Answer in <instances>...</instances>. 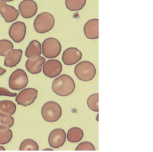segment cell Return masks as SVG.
Returning a JSON list of instances; mask_svg holds the SVG:
<instances>
[{
  "label": "cell",
  "mask_w": 153,
  "mask_h": 152,
  "mask_svg": "<svg viewBox=\"0 0 153 152\" xmlns=\"http://www.w3.org/2000/svg\"><path fill=\"white\" fill-rule=\"evenodd\" d=\"M54 22V18L51 14L48 12L41 13L36 16L34 20V29L39 33H45L53 29Z\"/></svg>",
  "instance_id": "2"
},
{
  "label": "cell",
  "mask_w": 153,
  "mask_h": 152,
  "mask_svg": "<svg viewBox=\"0 0 153 152\" xmlns=\"http://www.w3.org/2000/svg\"><path fill=\"white\" fill-rule=\"evenodd\" d=\"M17 94L15 92H10L7 89L0 87V96H8V97H15Z\"/></svg>",
  "instance_id": "27"
},
{
  "label": "cell",
  "mask_w": 153,
  "mask_h": 152,
  "mask_svg": "<svg viewBox=\"0 0 153 152\" xmlns=\"http://www.w3.org/2000/svg\"><path fill=\"white\" fill-rule=\"evenodd\" d=\"M1 1H3V2H10V1H12L13 0H0Z\"/></svg>",
  "instance_id": "30"
},
{
  "label": "cell",
  "mask_w": 153,
  "mask_h": 152,
  "mask_svg": "<svg viewBox=\"0 0 153 152\" xmlns=\"http://www.w3.org/2000/svg\"><path fill=\"white\" fill-rule=\"evenodd\" d=\"M65 131L60 128L53 129L48 135V143L51 147L58 148L62 147L66 141Z\"/></svg>",
  "instance_id": "11"
},
{
  "label": "cell",
  "mask_w": 153,
  "mask_h": 152,
  "mask_svg": "<svg viewBox=\"0 0 153 152\" xmlns=\"http://www.w3.org/2000/svg\"><path fill=\"white\" fill-rule=\"evenodd\" d=\"M38 91L33 88H28L22 89L16 95V101L19 105L27 106L32 104L36 98Z\"/></svg>",
  "instance_id": "7"
},
{
  "label": "cell",
  "mask_w": 153,
  "mask_h": 152,
  "mask_svg": "<svg viewBox=\"0 0 153 152\" xmlns=\"http://www.w3.org/2000/svg\"><path fill=\"white\" fill-rule=\"evenodd\" d=\"M74 73L79 80L88 82L94 77L96 70L94 65L92 63L88 61H82L76 65Z\"/></svg>",
  "instance_id": "3"
},
{
  "label": "cell",
  "mask_w": 153,
  "mask_h": 152,
  "mask_svg": "<svg viewBox=\"0 0 153 152\" xmlns=\"http://www.w3.org/2000/svg\"><path fill=\"white\" fill-rule=\"evenodd\" d=\"M28 83V77L26 73L21 69H16L10 75L8 85L10 89L19 91L24 89Z\"/></svg>",
  "instance_id": "6"
},
{
  "label": "cell",
  "mask_w": 153,
  "mask_h": 152,
  "mask_svg": "<svg viewBox=\"0 0 153 152\" xmlns=\"http://www.w3.org/2000/svg\"><path fill=\"white\" fill-rule=\"evenodd\" d=\"M44 151H46V150H50V151H53L52 149H48V148H46V149H44Z\"/></svg>",
  "instance_id": "31"
},
{
  "label": "cell",
  "mask_w": 153,
  "mask_h": 152,
  "mask_svg": "<svg viewBox=\"0 0 153 152\" xmlns=\"http://www.w3.org/2000/svg\"><path fill=\"white\" fill-rule=\"evenodd\" d=\"M22 52V49H13L6 55L4 60V65L11 68L17 66L21 60Z\"/></svg>",
  "instance_id": "16"
},
{
  "label": "cell",
  "mask_w": 153,
  "mask_h": 152,
  "mask_svg": "<svg viewBox=\"0 0 153 152\" xmlns=\"http://www.w3.org/2000/svg\"><path fill=\"white\" fill-rule=\"evenodd\" d=\"M45 62V59L43 57L38 56L36 57L28 58L25 64L27 70L32 74H37L41 72L42 66Z\"/></svg>",
  "instance_id": "15"
},
{
  "label": "cell",
  "mask_w": 153,
  "mask_h": 152,
  "mask_svg": "<svg viewBox=\"0 0 153 152\" xmlns=\"http://www.w3.org/2000/svg\"><path fill=\"white\" fill-rule=\"evenodd\" d=\"M84 136L83 131L78 127H73L69 129L67 133V139L71 142H78L80 141Z\"/></svg>",
  "instance_id": "19"
},
{
  "label": "cell",
  "mask_w": 153,
  "mask_h": 152,
  "mask_svg": "<svg viewBox=\"0 0 153 152\" xmlns=\"http://www.w3.org/2000/svg\"><path fill=\"white\" fill-rule=\"evenodd\" d=\"M51 88L53 91L57 95L66 97L74 91L75 83L70 76L64 74L53 80Z\"/></svg>",
  "instance_id": "1"
},
{
  "label": "cell",
  "mask_w": 153,
  "mask_h": 152,
  "mask_svg": "<svg viewBox=\"0 0 153 152\" xmlns=\"http://www.w3.org/2000/svg\"><path fill=\"white\" fill-rule=\"evenodd\" d=\"M6 72V70L0 67V76L4 75Z\"/></svg>",
  "instance_id": "28"
},
{
  "label": "cell",
  "mask_w": 153,
  "mask_h": 152,
  "mask_svg": "<svg viewBox=\"0 0 153 152\" xmlns=\"http://www.w3.org/2000/svg\"><path fill=\"white\" fill-rule=\"evenodd\" d=\"M13 137L12 131L8 128H0V145L8 143Z\"/></svg>",
  "instance_id": "22"
},
{
  "label": "cell",
  "mask_w": 153,
  "mask_h": 152,
  "mask_svg": "<svg viewBox=\"0 0 153 152\" xmlns=\"http://www.w3.org/2000/svg\"><path fill=\"white\" fill-rule=\"evenodd\" d=\"M76 151H82V150H89V151H94V146L88 141H84L79 144L76 148Z\"/></svg>",
  "instance_id": "26"
},
{
  "label": "cell",
  "mask_w": 153,
  "mask_h": 152,
  "mask_svg": "<svg viewBox=\"0 0 153 152\" xmlns=\"http://www.w3.org/2000/svg\"><path fill=\"white\" fill-rule=\"evenodd\" d=\"M83 30L87 38L90 39L99 38V20L93 18L87 21L84 26Z\"/></svg>",
  "instance_id": "14"
},
{
  "label": "cell",
  "mask_w": 153,
  "mask_h": 152,
  "mask_svg": "<svg viewBox=\"0 0 153 152\" xmlns=\"http://www.w3.org/2000/svg\"><path fill=\"white\" fill-rule=\"evenodd\" d=\"M5 148L4 147L0 145V151H5Z\"/></svg>",
  "instance_id": "29"
},
{
  "label": "cell",
  "mask_w": 153,
  "mask_h": 152,
  "mask_svg": "<svg viewBox=\"0 0 153 152\" xmlns=\"http://www.w3.org/2000/svg\"><path fill=\"white\" fill-rule=\"evenodd\" d=\"M14 119L13 116L3 117L0 116V128H11L13 126Z\"/></svg>",
  "instance_id": "25"
},
{
  "label": "cell",
  "mask_w": 153,
  "mask_h": 152,
  "mask_svg": "<svg viewBox=\"0 0 153 152\" xmlns=\"http://www.w3.org/2000/svg\"><path fill=\"white\" fill-rule=\"evenodd\" d=\"M26 25L23 22L17 21L11 24L9 29L10 37L16 43L22 41L26 35Z\"/></svg>",
  "instance_id": "9"
},
{
  "label": "cell",
  "mask_w": 153,
  "mask_h": 152,
  "mask_svg": "<svg viewBox=\"0 0 153 152\" xmlns=\"http://www.w3.org/2000/svg\"><path fill=\"white\" fill-rule=\"evenodd\" d=\"M42 70L46 76L53 78L60 74L62 70V65L57 60H49L43 64Z\"/></svg>",
  "instance_id": "8"
},
{
  "label": "cell",
  "mask_w": 153,
  "mask_h": 152,
  "mask_svg": "<svg viewBox=\"0 0 153 152\" xmlns=\"http://www.w3.org/2000/svg\"><path fill=\"white\" fill-rule=\"evenodd\" d=\"M42 53L47 58L57 57L60 53L62 46L60 42L56 38L45 39L42 44Z\"/></svg>",
  "instance_id": "5"
},
{
  "label": "cell",
  "mask_w": 153,
  "mask_h": 152,
  "mask_svg": "<svg viewBox=\"0 0 153 152\" xmlns=\"http://www.w3.org/2000/svg\"><path fill=\"white\" fill-rule=\"evenodd\" d=\"M0 14L4 18L5 21L10 23L15 21L19 15L20 11L5 2L0 1Z\"/></svg>",
  "instance_id": "13"
},
{
  "label": "cell",
  "mask_w": 153,
  "mask_h": 152,
  "mask_svg": "<svg viewBox=\"0 0 153 152\" xmlns=\"http://www.w3.org/2000/svg\"><path fill=\"white\" fill-rule=\"evenodd\" d=\"M41 53L42 49L40 42L36 40H33L30 42L27 46L25 51V55L29 58L39 56Z\"/></svg>",
  "instance_id": "18"
},
{
  "label": "cell",
  "mask_w": 153,
  "mask_h": 152,
  "mask_svg": "<svg viewBox=\"0 0 153 152\" xmlns=\"http://www.w3.org/2000/svg\"><path fill=\"white\" fill-rule=\"evenodd\" d=\"M98 100H99V94H98V93H94V94H91L88 98L87 101L88 107L91 110L97 112L99 111Z\"/></svg>",
  "instance_id": "24"
},
{
  "label": "cell",
  "mask_w": 153,
  "mask_h": 152,
  "mask_svg": "<svg viewBox=\"0 0 153 152\" xmlns=\"http://www.w3.org/2000/svg\"><path fill=\"white\" fill-rule=\"evenodd\" d=\"M20 151L23 150H34L37 151L39 150V146L36 141L32 139H26L23 140L19 147Z\"/></svg>",
  "instance_id": "21"
},
{
  "label": "cell",
  "mask_w": 153,
  "mask_h": 152,
  "mask_svg": "<svg viewBox=\"0 0 153 152\" xmlns=\"http://www.w3.org/2000/svg\"><path fill=\"white\" fill-rule=\"evenodd\" d=\"M19 9L23 18H29L36 14L38 6L36 3L33 0H23L20 3Z\"/></svg>",
  "instance_id": "12"
},
{
  "label": "cell",
  "mask_w": 153,
  "mask_h": 152,
  "mask_svg": "<svg viewBox=\"0 0 153 152\" xmlns=\"http://www.w3.org/2000/svg\"><path fill=\"white\" fill-rule=\"evenodd\" d=\"M86 0H65L66 8L72 11L81 10L85 5Z\"/></svg>",
  "instance_id": "20"
},
{
  "label": "cell",
  "mask_w": 153,
  "mask_h": 152,
  "mask_svg": "<svg viewBox=\"0 0 153 152\" xmlns=\"http://www.w3.org/2000/svg\"><path fill=\"white\" fill-rule=\"evenodd\" d=\"M62 108L60 105L55 101L45 103L41 108V114L43 119L48 122L57 121L62 116Z\"/></svg>",
  "instance_id": "4"
},
{
  "label": "cell",
  "mask_w": 153,
  "mask_h": 152,
  "mask_svg": "<svg viewBox=\"0 0 153 152\" xmlns=\"http://www.w3.org/2000/svg\"><path fill=\"white\" fill-rule=\"evenodd\" d=\"M16 110V105L10 100L0 101V116L7 117L13 115Z\"/></svg>",
  "instance_id": "17"
},
{
  "label": "cell",
  "mask_w": 153,
  "mask_h": 152,
  "mask_svg": "<svg viewBox=\"0 0 153 152\" xmlns=\"http://www.w3.org/2000/svg\"><path fill=\"white\" fill-rule=\"evenodd\" d=\"M82 56V52L78 49L75 47H70L63 51L62 59L65 65L71 66L79 61Z\"/></svg>",
  "instance_id": "10"
},
{
  "label": "cell",
  "mask_w": 153,
  "mask_h": 152,
  "mask_svg": "<svg viewBox=\"0 0 153 152\" xmlns=\"http://www.w3.org/2000/svg\"><path fill=\"white\" fill-rule=\"evenodd\" d=\"M13 49V43L7 39L0 40V55L6 56V55Z\"/></svg>",
  "instance_id": "23"
}]
</instances>
